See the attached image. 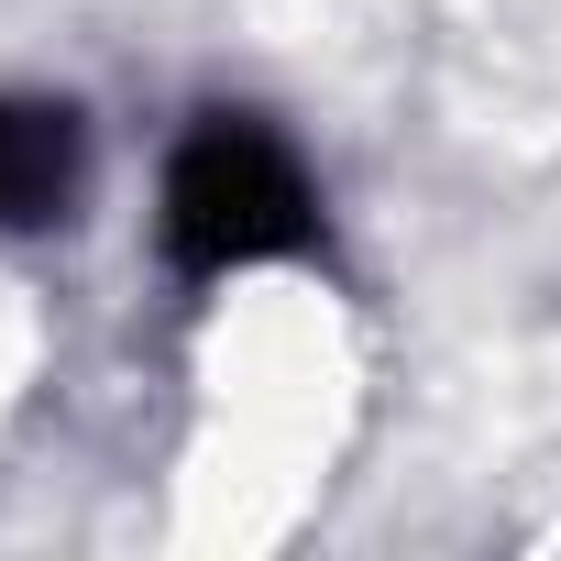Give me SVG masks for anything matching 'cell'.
Instances as JSON below:
<instances>
[{
    "instance_id": "cell-2",
    "label": "cell",
    "mask_w": 561,
    "mask_h": 561,
    "mask_svg": "<svg viewBox=\"0 0 561 561\" xmlns=\"http://www.w3.org/2000/svg\"><path fill=\"white\" fill-rule=\"evenodd\" d=\"M89 187V122L45 89H0V231H45Z\"/></svg>"
},
{
    "instance_id": "cell-1",
    "label": "cell",
    "mask_w": 561,
    "mask_h": 561,
    "mask_svg": "<svg viewBox=\"0 0 561 561\" xmlns=\"http://www.w3.org/2000/svg\"><path fill=\"white\" fill-rule=\"evenodd\" d=\"M154 242L187 287H220V275H253V264H287L320 242V187L309 165L287 154V133L253 122V111H198L165 154V187H154Z\"/></svg>"
}]
</instances>
